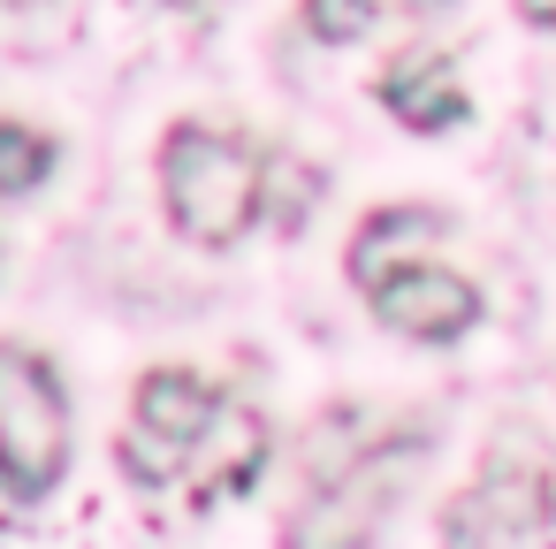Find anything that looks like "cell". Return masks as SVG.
I'll use <instances>...</instances> for the list:
<instances>
[{"mask_svg": "<svg viewBox=\"0 0 556 549\" xmlns=\"http://www.w3.org/2000/svg\"><path fill=\"white\" fill-rule=\"evenodd\" d=\"M161 191H168V222L206 245V252H229L252 222H260V199H267V169L244 138H222L206 123H176L161 138Z\"/></svg>", "mask_w": 556, "mask_h": 549, "instance_id": "obj_1", "label": "cell"}, {"mask_svg": "<svg viewBox=\"0 0 556 549\" xmlns=\"http://www.w3.org/2000/svg\"><path fill=\"white\" fill-rule=\"evenodd\" d=\"M70 465V404L39 351L0 344V488L39 503Z\"/></svg>", "mask_w": 556, "mask_h": 549, "instance_id": "obj_2", "label": "cell"}, {"mask_svg": "<svg viewBox=\"0 0 556 549\" xmlns=\"http://www.w3.org/2000/svg\"><path fill=\"white\" fill-rule=\"evenodd\" d=\"M222 412V389L191 366H153L138 382L130 404V435H123V473L130 481H184V458L199 442V427Z\"/></svg>", "mask_w": 556, "mask_h": 549, "instance_id": "obj_3", "label": "cell"}, {"mask_svg": "<svg viewBox=\"0 0 556 549\" xmlns=\"http://www.w3.org/2000/svg\"><path fill=\"white\" fill-rule=\"evenodd\" d=\"M412 450H427V442L396 435L389 450H358L343 473H328V496H313V511L290 519V541H366L381 526V511L396 503V481H404Z\"/></svg>", "mask_w": 556, "mask_h": 549, "instance_id": "obj_4", "label": "cell"}, {"mask_svg": "<svg viewBox=\"0 0 556 549\" xmlns=\"http://www.w3.org/2000/svg\"><path fill=\"white\" fill-rule=\"evenodd\" d=\"M556 526V488L541 465H518V458H495L442 519L450 541H541Z\"/></svg>", "mask_w": 556, "mask_h": 549, "instance_id": "obj_5", "label": "cell"}, {"mask_svg": "<svg viewBox=\"0 0 556 549\" xmlns=\"http://www.w3.org/2000/svg\"><path fill=\"white\" fill-rule=\"evenodd\" d=\"M260 465H267V420H260L252 404H229V397H222V412L199 427V442H191V458H184V488H191V503L206 511V503L244 496V488L260 481Z\"/></svg>", "mask_w": 556, "mask_h": 549, "instance_id": "obj_6", "label": "cell"}, {"mask_svg": "<svg viewBox=\"0 0 556 549\" xmlns=\"http://www.w3.org/2000/svg\"><path fill=\"white\" fill-rule=\"evenodd\" d=\"M374 313H381V321H389L396 336H419V344H450V336H465V328L480 321V290H472L465 275H450V267L419 260V267L389 275V283L374 290Z\"/></svg>", "mask_w": 556, "mask_h": 549, "instance_id": "obj_7", "label": "cell"}, {"mask_svg": "<svg viewBox=\"0 0 556 549\" xmlns=\"http://www.w3.org/2000/svg\"><path fill=\"white\" fill-rule=\"evenodd\" d=\"M381 108L404 123V130H450V123H465V85H457V70L442 62V54H404V62H389V77H381Z\"/></svg>", "mask_w": 556, "mask_h": 549, "instance_id": "obj_8", "label": "cell"}, {"mask_svg": "<svg viewBox=\"0 0 556 549\" xmlns=\"http://www.w3.org/2000/svg\"><path fill=\"white\" fill-rule=\"evenodd\" d=\"M442 237V214H419V207H381L358 237H351V283L374 298L389 275L419 267V252Z\"/></svg>", "mask_w": 556, "mask_h": 549, "instance_id": "obj_9", "label": "cell"}, {"mask_svg": "<svg viewBox=\"0 0 556 549\" xmlns=\"http://www.w3.org/2000/svg\"><path fill=\"white\" fill-rule=\"evenodd\" d=\"M54 176V138L31 123H0V199H24Z\"/></svg>", "mask_w": 556, "mask_h": 549, "instance_id": "obj_10", "label": "cell"}, {"mask_svg": "<svg viewBox=\"0 0 556 549\" xmlns=\"http://www.w3.org/2000/svg\"><path fill=\"white\" fill-rule=\"evenodd\" d=\"M305 32L328 47H351L374 32V0H305Z\"/></svg>", "mask_w": 556, "mask_h": 549, "instance_id": "obj_11", "label": "cell"}, {"mask_svg": "<svg viewBox=\"0 0 556 549\" xmlns=\"http://www.w3.org/2000/svg\"><path fill=\"white\" fill-rule=\"evenodd\" d=\"M518 16H526V24H548V32H556V0H518Z\"/></svg>", "mask_w": 556, "mask_h": 549, "instance_id": "obj_12", "label": "cell"}, {"mask_svg": "<svg viewBox=\"0 0 556 549\" xmlns=\"http://www.w3.org/2000/svg\"><path fill=\"white\" fill-rule=\"evenodd\" d=\"M419 9H450V0H419Z\"/></svg>", "mask_w": 556, "mask_h": 549, "instance_id": "obj_13", "label": "cell"}, {"mask_svg": "<svg viewBox=\"0 0 556 549\" xmlns=\"http://www.w3.org/2000/svg\"><path fill=\"white\" fill-rule=\"evenodd\" d=\"M0 9H24V0H0Z\"/></svg>", "mask_w": 556, "mask_h": 549, "instance_id": "obj_14", "label": "cell"}]
</instances>
